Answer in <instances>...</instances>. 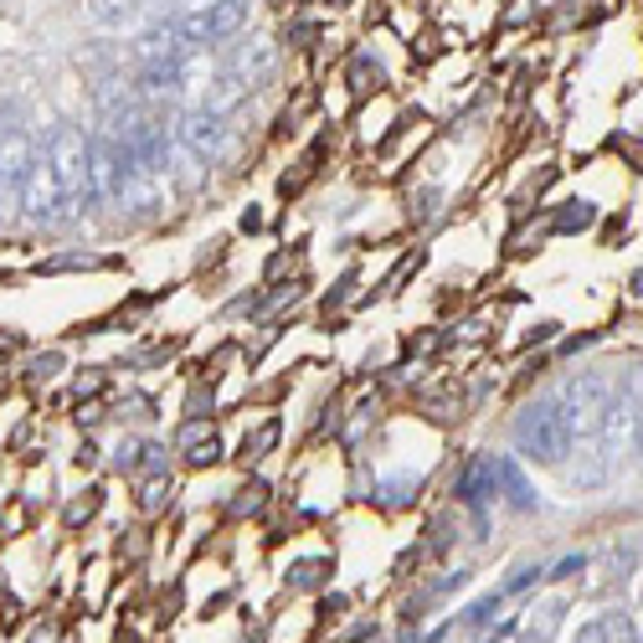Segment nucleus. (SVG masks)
Returning <instances> with one entry per match:
<instances>
[{
  "mask_svg": "<svg viewBox=\"0 0 643 643\" xmlns=\"http://www.w3.org/2000/svg\"><path fill=\"white\" fill-rule=\"evenodd\" d=\"M41 155L52 165L58 180V201H62V227H78L83 212L98 206V186H93V139L78 118H52L41 129Z\"/></svg>",
  "mask_w": 643,
  "mask_h": 643,
  "instance_id": "f257e3e1",
  "label": "nucleus"
},
{
  "mask_svg": "<svg viewBox=\"0 0 643 643\" xmlns=\"http://www.w3.org/2000/svg\"><path fill=\"white\" fill-rule=\"evenodd\" d=\"M37 160V135H31V103L16 93L0 98V222L16 216L21 186Z\"/></svg>",
  "mask_w": 643,
  "mask_h": 643,
  "instance_id": "f03ea898",
  "label": "nucleus"
},
{
  "mask_svg": "<svg viewBox=\"0 0 643 643\" xmlns=\"http://www.w3.org/2000/svg\"><path fill=\"white\" fill-rule=\"evenodd\" d=\"M571 443H577V438H571V428L562 423V412H556L551 396H535V402L520 407V417H515V449H520L526 464H541V468L566 464Z\"/></svg>",
  "mask_w": 643,
  "mask_h": 643,
  "instance_id": "7ed1b4c3",
  "label": "nucleus"
},
{
  "mask_svg": "<svg viewBox=\"0 0 643 643\" xmlns=\"http://www.w3.org/2000/svg\"><path fill=\"white\" fill-rule=\"evenodd\" d=\"M257 21V0H216L212 11H196V16H171L180 47L191 52H206V47H222L232 37H248Z\"/></svg>",
  "mask_w": 643,
  "mask_h": 643,
  "instance_id": "20e7f679",
  "label": "nucleus"
},
{
  "mask_svg": "<svg viewBox=\"0 0 643 643\" xmlns=\"http://www.w3.org/2000/svg\"><path fill=\"white\" fill-rule=\"evenodd\" d=\"M607 396H613L607 370H577V376H566L562 387L551 391V402L562 412V423L571 428V438H592V432H597Z\"/></svg>",
  "mask_w": 643,
  "mask_h": 643,
  "instance_id": "39448f33",
  "label": "nucleus"
},
{
  "mask_svg": "<svg viewBox=\"0 0 643 643\" xmlns=\"http://www.w3.org/2000/svg\"><path fill=\"white\" fill-rule=\"evenodd\" d=\"M176 150H186L196 165H216V160H227V150H232V124L191 103L176 124Z\"/></svg>",
  "mask_w": 643,
  "mask_h": 643,
  "instance_id": "423d86ee",
  "label": "nucleus"
},
{
  "mask_svg": "<svg viewBox=\"0 0 643 643\" xmlns=\"http://www.w3.org/2000/svg\"><path fill=\"white\" fill-rule=\"evenodd\" d=\"M227 73L248 83V88H268L278 73V41L253 31L248 41H232V52H227Z\"/></svg>",
  "mask_w": 643,
  "mask_h": 643,
  "instance_id": "0eeeda50",
  "label": "nucleus"
},
{
  "mask_svg": "<svg viewBox=\"0 0 643 643\" xmlns=\"http://www.w3.org/2000/svg\"><path fill=\"white\" fill-rule=\"evenodd\" d=\"M171 443H176V453H180V464H186V468L222 464V438H216L212 417H180V428H176Z\"/></svg>",
  "mask_w": 643,
  "mask_h": 643,
  "instance_id": "6e6552de",
  "label": "nucleus"
},
{
  "mask_svg": "<svg viewBox=\"0 0 643 643\" xmlns=\"http://www.w3.org/2000/svg\"><path fill=\"white\" fill-rule=\"evenodd\" d=\"M345 88H351L355 103H366V98H376V93H387V88H391L387 62L376 58L370 47H351V58H345Z\"/></svg>",
  "mask_w": 643,
  "mask_h": 643,
  "instance_id": "1a4fd4ad",
  "label": "nucleus"
},
{
  "mask_svg": "<svg viewBox=\"0 0 643 643\" xmlns=\"http://www.w3.org/2000/svg\"><path fill=\"white\" fill-rule=\"evenodd\" d=\"M103 268H118V257H103V253H88V248H73V253H52L41 257L31 274L37 278H58V274H103Z\"/></svg>",
  "mask_w": 643,
  "mask_h": 643,
  "instance_id": "9d476101",
  "label": "nucleus"
},
{
  "mask_svg": "<svg viewBox=\"0 0 643 643\" xmlns=\"http://www.w3.org/2000/svg\"><path fill=\"white\" fill-rule=\"evenodd\" d=\"M139 16H144V5H139V0H88V21H93L98 31H109V37L139 26Z\"/></svg>",
  "mask_w": 643,
  "mask_h": 643,
  "instance_id": "9b49d317",
  "label": "nucleus"
},
{
  "mask_svg": "<svg viewBox=\"0 0 643 643\" xmlns=\"http://www.w3.org/2000/svg\"><path fill=\"white\" fill-rule=\"evenodd\" d=\"M592 222H597V206H592L587 196H571V201H562V206H551L546 232L577 237V232H592Z\"/></svg>",
  "mask_w": 643,
  "mask_h": 643,
  "instance_id": "f8f14e48",
  "label": "nucleus"
},
{
  "mask_svg": "<svg viewBox=\"0 0 643 643\" xmlns=\"http://www.w3.org/2000/svg\"><path fill=\"white\" fill-rule=\"evenodd\" d=\"M613 479V453L597 443V438H587V449L577 453V468H571V484L577 489H603Z\"/></svg>",
  "mask_w": 643,
  "mask_h": 643,
  "instance_id": "ddd939ff",
  "label": "nucleus"
},
{
  "mask_svg": "<svg viewBox=\"0 0 643 643\" xmlns=\"http://www.w3.org/2000/svg\"><path fill=\"white\" fill-rule=\"evenodd\" d=\"M325 37H330V26L319 16H310V5H304V11H289V16H283V31H278V41L293 47V52H310V47H319Z\"/></svg>",
  "mask_w": 643,
  "mask_h": 643,
  "instance_id": "4468645a",
  "label": "nucleus"
},
{
  "mask_svg": "<svg viewBox=\"0 0 643 643\" xmlns=\"http://www.w3.org/2000/svg\"><path fill=\"white\" fill-rule=\"evenodd\" d=\"M62 370H67V355H62L58 345H47V351H31V355H26V366H21V387H26V391H41V387H52Z\"/></svg>",
  "mask_w": 643,
  "mask_h": 643,
  "instance_id": "2eb2a0df",
  "label": "nucleus"
},
{
  "mask_svg": "<svg viewBox=\"0 0 643 643\" xmlns=\"http://www.w3.org/2000/svg\"><path fill=\"white\" fill-rule=\"evenodd\" d=\"M494 468H500V484H505V494H509V509H520V515L541 509V494L530 489V479L520 474V464H515V458H494Z\"/></svg>",
  "mask_w": 643,
  "mask_h": 643,
  "instance_id": "dca6fc26",
  "label": "nucleus"
},
{
  "mask_svg": "<svg viewBox=\"0 0 643 643\" xmlns=\"http://www.w3.org/2000/svg\"><path fill=\"white\" fill-rule=\"evenodd\" d=\"M109 417H118L124 428H150V423L160 417V402L150 396V391H124V396L114 402V412H109Z\"/></svg>",
  "mask_w": 643,
  "mask_h": 643,
  "instance_id": "f3484780",
  "label": "nucleus"
},
{
  "mask_svg": "<svg viewBox=\"0 0 643 643\" xmlns=\"http://www.w3.org/2000/svg\"><path fill=\"white\" fill-rule=\"evenodd\" d=\"M278 432H283V423H278V417H268L263 428H253L248 438H242V443H237V458H242V464L268 458V453H274V443H278Z\"/></svg>",
  "mask_w": 643,
  "mask_h": 643,
  "instance_id": "a211bd4d",
  "label": "nucleus"
},
{
  "mask_svg": "<svg viewBox=\"0 0 643 643\" xmlns=\"http://www.w3.org/2000/svg\"><path fill=\"white\" fill-rule=\"evenodd\" d=\"M283 577H289L293 592H319V587L330 582V562H325V556H304V562H293Z\"/></svg>",
  "mask_w": 643,
  "mask_h": 643,
  "instance_id": "6ab92c4d",
  "label": "nucleus"
},
{
  "mask_svg": "<svg viewBox=\"0 0 643 643\" xmlns=\"http://www.w3.org/2000/svg\"><path fill=\"white\" fill-rule=\"evenodd\" d=\"M98 509H103V489L88 484L83 494H73V500L62 505V526H67V530H83V526H88V520L98 515Z\"/></svg>",
  "mask_w": 643,
  "mask_h": 643,
  "instance_id": "aec40b11",
  "label": "nucleus"
},
{
  "mask_svg": "<svg viewBox=\"0 0 643 643\" xmlns=\"http://www.w3.org/2000/svg\"><path fill=\"white\" fill-rule=\"evenodd\" d=\"M535 21H541V0H505L494 16V31H526Z\"/></svg>",
  "mask_w": 643,
  "mask_h": 643,
  "instance_id": "412c9836",
  "label": "nucleus"
},
{
  "mask_svg": "<svg viewBox=\"0 0 643 643\" xmlns=\"http://www.w3.org/2000/svg\"><path fill=\"white\" fill-rule=\"evenodd\" d=\"M171 494H176V484H171V474H155V479H144L135 494L139 515H160V509L171 505Z\"/></svg>",
  "mask_w": 643,
  "mask_h": 643,
  "instance_id": "4be33fe9",
  "label": "nucleus"
},
{
  "mask_svg": "<svg viewBox=\"0 0 643 643\" xmlns=\"http://www.w3.org/2000/svg\"><path fill=\"white\" fill-rule=\"evenodd\" d=\"M438 206H443V186H417L407 196V222L412 227H428L432 216H438Z\"/></svg>",
  "mask_w": 643,
  "mask_h": 643,
  "instance_id": "5701e85b",
  "label": "nucleus"
},
{
  "mask_svg": "<svg viewBox=\"0 0 643 643\" xmlns=\"http://www.w3.org/2000/svg\"><path fill=\"white\" fill-rule=\"evenodd\" d=\"M109 391V366H78L73 370V402H98Z\"/></svg>",
  "mask_w": 643,
  "mask_h": 643,
  "instance_id": "b1692460",
  "label": "nucleus"
},
{
  "mask_svg": "<svg viewBox=\"0 0 643 643\" xmlns=\"http://www.w3.org/2000/svg\"><path fill=\"white\" fill-rule=\"evenodd\" d=\"M263 505H268V484H263V479H248V484L237 489V500L227 505V515H232V520H248V515H257Z\"/></svg>",
  "mask_w": 643,
  "mask_h": 643,
  "instance_id": "393cba45",
  "label": "nucleus"
},
{
  "mask_svg": "<svg viewBox=\"0 0 643 643\" xmlns=\"http://www.w3.org/2000/svg\"><path fill=\"white\" fill-rule=\"evenodd\" d=\"M139 453H144V438L124 432V443H118V449L109 453V468H114V474H129V479H135V474H139Z\"/></svg>",
  "mask_w": 643,
  "mask_h": 643,
  "instance_id": "a878e982",
  "label": "nucleus"
},
{
  "mask_svg": "<svg viewBox=\"0 0 643 643\" xmlns=\"http://www.w3.org/2000/svg\"><path fill=\"white\" fill-rule=\"evenodd\" d=\"M407 52H412V62H417V67H432V62L443 58L449 47H443V31H417V37L407 41Z\"/></svg>",
  "mask_w": 643,
  "mask_h": 643,
  "instance_id": "bb28decb",
  "label": "nucleus"
},
{
  "mask_svg": "<svg viewBox=\"0 0 643 643\" xmlns=\"http://www.w3.org/2000/svg\"><path fill=\"white\" fill-rule=\"evenodd\" d=\"M212 407H216L212 381H191V391H186V417H212Z\"/></svg>",
  "mask_w": 643,
  "mask_h": 643,
  "instance_id": "cd10ccee",
  "label": "nucleus"
},
{
  "mask_svg": "<svg viewBox=\"0 0 643 643\" xmlns=\"http://www.w3.org/2000/svg\"><path fill=\"white\" fill-rule=\"evenodd\" d=\"M109 423V412H103V402H73V428L78 432H93Z\"/></svg>",
  "mask_w": 643,
  "mask_h": 643,
  "instance_id": "c85d7f7f",
  "label": "nucleus"
},
{
  "mask_svg": "<svg viewBox=\"0 0 643 643\" xmlns=\"http://www.w3.org/2000/svg\"><path fill=\"white\" fill-rule=\"evenodd\" d=\"M535 577H541V562H526V566H515V571H509V582L500 587V592H505V597H515V592H526V587L535 582Z\"/></svg>",
  "mask_w": 643,
  "mask_h": 643,
  "instance_id": "c756f323",
  "label": "nucleus"
},
{
  "mask_svg": "<svg viewBox=\"0 0 643 643\" xmlns=\"http://www.w3.org/2000/svg\"><path fill=\"white\" fill-rule=\"evenodd\" d=\"M607 639H613V618H587L571 643H607Z\"/></svg>",
  "mask_w": 643,
  "mask_h": 643,
  "instance_id": "7c9ffc66",
  "label": "nucleus"
},
{
  "mask_svg": "<svg viewBox=\"0 0 643 643\" xmlns=\"http://www.w3.org/2000/svg\"><path fill=\"white\" fill-rule=\"evenodd\" d=\"M98 464H103V449H98L93 438L83 432V443H78V449H73V468H78V474H83V468H98Z\"/></svg>",
  "mask_w": 643,
  "mask_h": 643,
  "instance_id": "2f4dec72",
  "label": "nucleus"
},
{
  "mask_svg": "<svg viewBox=\"0 0 643 643\" xmlns=\"http://www.w3.org/2000/svg\"><path fill=\"white\" fill-rule=\"evenodd\" d=\"M351 289H355V268H351V274H345V278H340V283H335L330 293H325V314H330V310H340V304L351 299Z\"/></svg>",
  "mask_w": 643,
  "mask_h": 643,
  "instance_id": "473e14b6",
  "label": "nucleus"
},
{
  "mask_svg": "<svg viewBox=\"0 0 643 643\" xmlns=\"http://www.w3.org/2000/svg\"><path fill=\"white\" fill-rule=\"evenodd\" d=\"M387 16H391L387 0H370L366 11H361V26H366V31H376V26H387Z\"/></svg>",
  "mask_w": 643,
  "mask_h": 643,
  "instance_id": "72a5a7b5",
  "label": "nucleus"
},
{
  "mask_svg": "<svg viewBox=\"0 0 643 643\" xmlns=\"http://www.w3.org/2000/svg\"><path fill=\"white\" fill-rule=\"evenodd\" d=\"M556 335H562V325H556V319H541V325H535V330L526 335V351H535V345H546V340H556Z\"/></svg>",
  "mask_w": 643,
  "mask_h": 643,
  "instance_id": "f704fd0d",
  "label": "nucleus"
},
{
  "mask_svg": "<svg viewBox=\"0 0 643 643\" xmlns=\"http://www.w3.org/2000/svg\"><path fill=\"white\" fill-rule=\"evenodd\" d=\"M597 335H577V340H562V355H577V351H592Z\"/></svg>",
  "mask_w": 643,
  "mask_h": 643,
  "instance_id": "c9c22d12",
  "label": "nucleus"
},
{
  "mask_svg": "<svg viewBox=\"0 0 643 643\" xmlns=\"http://www.w3.org/2000/svg\"><path fill=\"white\" fill-rule=\"evenodd\" d=\"M582 566H587L582 556H566V562L556 566V571H551V577H556V582H566V577H571V571H582Z\"/></svg>",
  "mask_w": 643,
  "mask_h": 643,
  "instance_id": "e433bc0d",
  "label": "nucleus"
},
{
  "mask_svg": "<svg viewBox=\"0 0 643 643\" xmlns=\"http://www.w3.org/2000/svg\"><path fill=\"white\" fill-rule=\"evenodd\" d=\"M31 643H58V623H47V628H37V633H31Z\"/></svg>",
  "mask_w": 643,
  "mask_h": 643,
  "instance_id": "4c0bfd02",
  "label": "nucleus"
},
{
  "mask_svg": "<svg viewBox=\"0 0 643 643\" xmlns=\"http://www.w3.org/2000/svg\"><path fill=\"white\" fill-rule=\"evenodd\" d=\"M257 227H263V216H257L253 206H248V212H242V232H257Z\"/></svg>",
  "mask_w": 643,
  "mask_h": 643,
  "instance_id": "58836bf2",
  "label": "nucleus"
},
{
  "mask_svg": "<svg viewBox=\"0 0 643 643\" xmlns=\"http://www.w3.org/2000/svg\"><path fill=\"white\" fill-rule=\"evenodd\" d=\"M319 5H330V11H351V5H361V0H319Z\"/></svg>",
  "mask_w": 643,
  "mask_h": 643,
  "instance_id": "ea45409f",
  "label": "nucleus"
},
{
  "mask_svg": "<svg viewBox=\"0 0 643 643\" xmlns=\"http://www.w3.org/2000/svg\"><path fill=\"white\" fill-rule=\"evenodd\" d=\"M304 5H314V0H289V11H304Z\"/></svg>",
  "mask_w": 643,
  "mask_h": 643,
  "instance_id": "a19ab883",
  "label": "nucleus"
},
{
  "mask_svg": "<svg viewBox=\"0 0 643 643\" xmlns=\"http://www.w3.org/2000/svg\"><path fill=\"white\" fill-rule=\"evenodd\" d=\"M633 293H643V268H639V274H633Z\"/></svg>",
  "mask_w": 643,
  "mask_h": 643,
  "instance_id": "79ce46f5",
  "label": "nucleus"
},
{
  "mask_svg": "<svg viewBox=\"0 0 643 643\" xmlns=\"http://www.w3.org/2000/svg\"><path fill=\"white\" fill-rule=\"evenodd\" d=\"M633 438H639V449H643V417H639V432H633Z\"/></svg>",
  "mask_w": 643,
  "mask_h": 643,
  "instance_id": "37998d69",
  "label": "nucleus"
}]
</instances>
